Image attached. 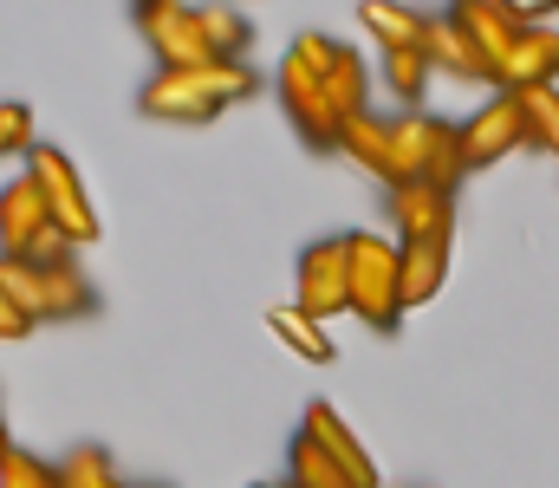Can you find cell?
Listing matches in <instances>:
<instances>
[{"instance_id": "4", "label": "cell", "mask_w": 559, "mask_h": 488, "mask_svg": "<svg viewBox=\"0 0 559 488\" xmlns=\"http://www.w3.org/2000/svg\"><path fill=\"white\" fill-rule=\"evenodd\" d=\"M391 144H397V182H436V189L462 182V131H455V118L404 111V118H391Z\"/></svg>"}, {"instance_id": "19", "label": "cell", "mask_w": 559, "mask_h": 488, "mask_svg": "<svg viewBox=\"0 0 559 488\" xmlns=\"http://www.w3.org/2000/svg\"><path fill=\"white\" fill-rule=\"evenodd\" d=\"M358 20H365V33L378 39V52H423V39H429V13L397 7V0H365Z\"/></svg>"}, {"instance_id": "7", "label": "cell", "mask_w": 559, "mask_h": 488, "mask_svg": "<svg viewBox=\"0 0 559 488\" xmlns=\"http://www.w3.org/2000/svg\"><path fill=\"white\" fill-rule=\"evenodd\" d=\"M138 33L156 52V72H189V66H215L209 33H202V7L182 0H143L138 7Z\"/></svg>"}, {"instance_id": "33", "label": "cell", "mask_w": 559, "mask_h": 488, "mask_svg": "<svg viewBox=\"0 0 559 488\" xmlns=\"http://www.w3.org/2000/svg\"><path fill=\"white\" fill-rule=\"evenodd\" d=\"M261 488H267V483H261Z\"/></svg>"}, {"instance_id": "28", "label": "cell", "mask_w": 559, "mask_h": 488, "mask_svg": "<svg viewBox=\"0 0 559 488\" xmlns=\"http://www.w3.org/2000/svg\"><path fill=\"white\" fill-rule=\"evenodd\" d=\"M33 332V320L20 313V300L7 294V274H0V338H26Z\"/></svg>"}, {"instance_id": "23", "label": "cell", "mask_w": 559, "mask_h": 488, "mask_svg": "<svg viewBox=\"0 0 559 488\" xmlns=\"http://www.w3.org/2000/svg\"><path fill=\"white\" fill-rule=\"evenodd\" d=\"M202 33H209V52H215V59H235V66H241V52H248V39H254V20L235 13V7H202Z\"/></svg>"}, {"instance_id": "9", "label": "cell", "mask_w": 559, "mask_h": 488, "mask_svg": "<svg viewBox=\"0 0 559 488\" xmlns=\"http://www.w3.org/2000/svg\"><path fill=\"white\" fill-rule=\"evenodd\" d=\"M455 131H462V176L495 169V163H508L514 151H527V144H534L527 111H521V98H514V92H495V98H488V105H475V118H462Z\"/></svg>"}, {"instance_id": "6", "label": "cell", "mask_w": 559, "mask_h": 488, "mask_svg": "<svg viewBox=\"0 0 559 488\" xmlns=\"http://www.w3.org/2000/svg\"><path fill=\"white\" fill-rule=\"evenodd\" d=\"M293 307L306 320L332 325L338 313H352V261H345V235H319L312 248H299L293 267Z\"/></svg>"}, {"instance_id": "29", "label": "cell", "mask_w": 559, "mask_h": 488, "mask_svg": "<svg viewBox=\"0 0 559 488\" xmlns=\"http://www.w3.org/2000/svg\"><path fill=\"white\" fill-rule=\"evenodd\" d=\"M7 456H13V437H7V410H0V469H7Z\"/></svg>"}, {"instance_id": "8", "label": "cell", "mask_w": 559, "mask_h": 488, "mask_svg": "<svg viewBox=\"0 0 559 488\" xmlns=\"http://www.w3.org/2000/svg\"><path fill=\"white\" fill-rule=\"evenodd\" d=\"M280 111L293 118V131L312 144V151H338V138H345V118H338V105H332V92L319 85V72L286 46V59H280Z\"/></svg>"}, {"instance_id": "14", "label": "cell", "mask_w": 559, "mask_h": 488, "mask_svg": "<svg viewBox=\"0 0 559 488\" xmlns=\"http://www.w3.org/2000/svg\"><path fill=\"white\" fill-rule=\"evenodd\" d=\"M299 430H306V437H312V443H319V450H325V456H332V463H338V469H345L358 488H384L378 463H371V450L358 443V430H352V424H345L332 404H306Z\"/></svg>"}, {"instance_id": "2", "label": "cell", "mask_w": 559, "mask_h": 488, "mask_svg": "<svg viewBox=\"0 0 559 488\" xmlns=\"http://www.w3.org/2000/svg\"><path fill=\"white\" fill-rule=\"evenodd\" d=\"M345 261H352V313L371 332H397L404 325V267H397V241L378 228L345 235Z\"/></svg>"}, {"instance_id": "27", "label": "cell", "mask_w": 559, "mask_h": 488, "mask_svg": "<svg viewBox=\"0 0 559 488\" xmlns=\"http://www.w3.org/2000/svg\"><path fill=\"white\" fill-rule=\"evenodd\" d=\"M0 488H59V463H46L33 450H13L7 469H0Z\"/></svg>"}, {"instance_id": "13", "label": "cell", "mask_w": 559, "mask_h": 488, "mask_svg": "<svg viewBox=\"0 0 559 488\" xmlns=\"http://www.w3.org/2000/svg\"><path fill=\"white\" fill-rule=\"evenodd\" d=\"M423 59L436 66V72H449V79H462V85H488V92H501V72H495V59L449 20V13H429V39H423Z\"/></svg>"}, {"instance_id": "17", "label": "cell", "mask_w": 559, "mask_h": 488, "mask_svg": "<svg viewBox=\"0 0 559 488\" xmlns=\"http://www.w3.org/2000/svg\"><path fill=\"white\" fill-rule=\"evenodd\" d=\"M338 151L358 163L365 176H378L384 189H397V144H391V118H371V111H365V118H352V124H345V138H338Z\"/></svg>"}, {"instance_id": "12", "label": "cell", "mask_w": 559, "mask_h": 488, "mask_svg": "<svg viewBox=\"0 0 559 488\" xmlns=\"http://www.w3.org/2000/svg\"><path fill=\"white\" fill-rule=\"evenodd\" d=\"M534 13H547V7H514V0H455V7H449V20L495 59V72L508 66L514 39L534 26Z\"/></svg>"}, {"instance_id": "21", "label": "cell", "mask_w": 559, "mask_h": 488, "mask_svg": "<svg viewBox=\"0 0 559 488\" xmlns=\"http://www.w3.org/2000/svg\"><path fill=\"white\" fill-rule=\"evenodd\" d=\"M286 483H299V488H358L332 456H325V450H319V443H312V437H306V430L286 443Z\"/></svg>"}, {"instance_id": "15", "label": "cell", "mask_w": 559, "mask_h": 488, "mask_svg": "<svg viewBox=\"0 0 559 488\" xmlns=\"http://www.w3.org/2000/svg\"><path fill=\"white\" fill-rule=\"evenodd\" d=\"M52 228V215H46V202H39V189H33V176L20 169L7 189H0V261H26L33 254V241Z\"/></svg>"}, {"instance_id": "18", "label": "cell", "mask_w": 559, "mask_h": 488, "mask_svg": "<svg viewBox=\"0 0 559 488\" xmlns=\"http://www.w3.org/2000/svg\"><path fill=\"white\" fill-rule=\"evenodd\" d=\"M449 248H455V241H411V248H397V267H404V313H423V307L442 294V281H449Z\"/></svg>"}, {"instance_id": "3", "label": "cell", "mask_w": 559, "mask_h": 488, "mask_svg": "<svg viewBox=\"0 0 559 488\" xmlns=\"http://www.w3.org/2000/svg\"><path fill=\"white\" fill-rule=\"evenodd\" d=\"M7 274V294L20 300V313L33 325H66L98 313V287L79 274V261H59V267H33V261H0Z\"/></svg>"}, {"instance_id": "10", "label": "cell", "mask_w": 559, "mask_h": 488, "mask_svg": "<svg viewBox=\"0 0 559 488\" xmlns=\"http://www.w3.org/2000/svg\"><path fill=\"white\" fill-rule=\"evenodd\" d=\"M293 52L319 72V85L332 92V105H338V118H345V124L371 111V66H365V52H358V46L332 39V33H299V39H293Z\"/></svg>"}, {"instance_id": "25", "label": "cell", "mask_w": 559, "mask_h": 488, "mask_svg": "<svg viewBox=\"0 0 559 488\" xmlns=\"http://www.w3.org/2000/svg\"><path fill=\"white\" fill-rule=\"evenodd\" d=\"M514 98H521V111H527L534 144H547L559 157V85H547V92H514Z\"/></svg>"}, {"instance_id": "5", "label": "cell", "mask_w": 559, "mask_h": 488, "mask_svg": "<svg viewBox=\"0 0 559 488\" xmlns=\"http://www.w3.org/2000/svg\"><path fill=\"white\" fill-rule=\"evenodd\" d=\"M26 176H33V189H39L52 228L66 235V248H92V241L105 235V222H98V209H92V195H85V182H79V163L66 157L59 144H39V151L26 157Z\"/></svg>"}, {"instance_id": "32", "label": "cell", "mask_w": 559, "mask_h": 488, "mask_svg": "<svg viewBox=\"0 0 559 488\" xmlns=\"http://www.w3.org/2000/svg\"><path fill=\"white\" fill-rule=\"evenodd\" d=\"M384 488H397V483H384Z\"/></svg>"}, {"instance_id": "30", "label": "cell", "mask_w": 559, "mask_h": 488, "mask_svg": "<svg viewBox=\"0 0 559 488\" xmlns=\"http://www.w3.org/2000/svg\"><path fill=\"white\" fill-rule=\"evenodd\" d=\"M267 488H299V483H267Z\"/></svg>"}, {"instance_id": "22", "label": "cell", "mask_w": 559, "mask_h": 488, "mask_svg": "<svg viewBox=\"0 0 559 488\" xmlns=\"http://www.w3.org/2000/svg\"><path fill=\"white\" fill-rule=\"evenodd\" d=\"M429 79H436V66H429L423 52H384V85H391V98H397L404 111H423Z\"/></svg>"}, {"instance_id": "11", "label": "cell", "mask_w": 559, "mask_h": 488, "mask_svg": "<svg viewBox=\"0 0 559 488\" xmlns=\"http://www.w3.org/2000/svg\"><path fill=\"white\" fill-rule=\"evenodd\" d=\"M384 209H391L397 248H411V241H455V189L397 182V189H384Z\"/></svg>"}, {"instance_id": "26", "label": "cell", "mask_w": 559, "mask_h": 488, "mask_svg": "<svg viewBox=\"0 0 559 488\" xmlns=\"http://www.w3.org/2000/svg\"><path fill=\"white\" fill-rule=\"evenodd\" d=\"M33 151H39L33 111H26L20 98H7V105H0V157H33Z\"/></svg>"}, {"instance_id": "20", "label": "cell", "mask_w": 559, "mask_h": 488, "mask_svg": "<svg viewBox=\"0 0 559 488\" xmlns=\"http://www.w3.org/2000/svg\"><path fill=\"white\" fill-rule=\"evenodd\" d=\"M267 332H274L293 358H306V365H332V358H338L332 332H325L319 320H306L299 307H267Z\"/></svg>"}, {"instance_id": "1", "label": "cell", "mask_w": 559, "mask_h": 488, "mask_svg": "<svg viewBox=\"0 0 559 488\" xmlns=\"http://www.w3.org/2000/svg\"><path fill=\"white\" fill-rule=\"evenodd\" d=\"M254 92H261L254 66L215 59V66H189V72H156L138 92V111L156 118V124H215L222 111L248 105Z\"/></svg>"}, {"instance_id": "31", "label": "cell", "mask_w": 559, "mask_h": 488, "mask_svg": "<svg viewBox=\"0 0 559 488\" xmlns=\"http://www.w3.org/2000/svg\"><path fill=\"white\" fill-rule=\"evenodd\" d=\"M124 488H150V483H124Z\"/></svg>"}, {"instance_id": "16", "label": "cell", "mask_w": 559, "mask_h": 488, "mask_svg": "<svg viewBox=\"0 0 559 488\" xmlns=\"http://www.w3.org/2000/svg\"><path fill=\"white\" fill-rule=\"evenodd\" d=\"M547 85H559V26L534 20L501 66V92H547Z\"/></svg>"}, {"instance_id": "24", "label": "cell", "mask_w": 559, "mask_h": 488, "mask_svg": "<svg viewBox=\"0 0 559 488\" xmlns=\"http://www.w3.org/2000/svg\"><path fill=\"white\" fill-rule=\"evenodd\" d=\"M59 488H124V483H118V469H111V456L98 443H79L59 463Z\"/></svg>"}]
</instances>
